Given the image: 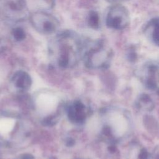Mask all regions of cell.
Wrapping results in <instances>:
<instances>
[{"label": "cell", "mask_w": 159, "mask_h": 159, "mask_svg": "<svg viewBox=\"0 0 159 159\" xmlns=\"http://www.w3.org/2000/svg\"><path fill=\"white\" fill-rule=\"evenodd\" d=\"M14 125V121L12 119H3L0 120V133L5 134L10 132Z\"/></svg>", "instance_id": "cell-7"}, {"label": "cell", "mask_w": 159, "mask_h": 159, "mask_svg": "<svg viewBox=\"0 0 159 159\" xmlns=\"http://www.w3.org/2000/svg\"><path fill=\"white\" fill-rule=\"evenodd\" d=\"M57 104V98L49 94H42L37 99V105L45 112L52 110Z\"/></svg>", "instance_id": "cell-4"}, {"label": "cell", "mask_w": 159, "mask_h": 159, "mask_svg": "<svg viewBox=\"0 0 159 159\" xmlns=\"http://www.w3.org/2000/svg\"><path fill=\"white\" fill-rule=\"evenodd\" d=\"M107 1L110 2H118L121 1L122 0H107Z\"/></svg>", "instance_id": "cell-10"}, {"label": "cell", "mask_w": 159, "mask_h": 159, "mask_svg": "<svg viewBox=\"0 0 159 159\" xmlns=\"http://www.w3.org/2000/svg\"><path fill=\"white\" fill-rule=\"evenodd\" d=\"M145 31L153 42L159 46V17L151 19L146 26Z\"/></svg>", "instance_id": "cell-5"}, {"label": "cell", "mask_w": 159, "mask_h": 159, "mask_svg": "<svg viewBox=\"0 0 159 159\" xmlns=\"http://www.w3.org/2000/svg\"><path fill=\"white\" fill-rule=\"evenodd\" d=\"M12 34L14 39L17 41L23 40L26 37L25 32L20 27H16L13 29L12 31Z\"/></svg>", "instance_id": "cell-8"}, {"label": "cell", "mask_w": 159, "mask_h": 159, "mask_svg": "<svg viewBox=\"0 0 159 159\" xmlns=\"http://www.w3.org/2000/svg\"><path fill=\"white\" fill-rule=\"evenodd\" d=\"M129 23V12L127 9L120 4L112 6L106 17L108 27L115 30L125 29Z\"/></svg>", "instance_id": "cell-3"}, {"label": "cell", "mask_w": 159, "mask_h": 159, "mask_svg": "<svg viewBox=\"0 0 159 159\" xmlns=\"http://www.w3.org/2000/svg\"><path fill=\"white\" fill-rule=\"evenodd\" d=\"M88 24L90 27L94 29H98L99 27V17L98 14L94 11H91L88 17Z\"/></svg>", "instance_id": "cell-6"}, {"label": "cell", "mask_w": 159, "mask_h": 159, "mask_svg": "<svg viewBox=\"0 0 159 159\" xmlns=\"http://www.w3.org/2000/svg\"><path fill=\"white\" fill-rule=\"evenodd\" d=\"M32 25L40 33L50 34L59 27L58 20L53 16L43 11L35 12L30 16Z\"/></svg>", "instance_id": "cell-2"}, {"label": "cell", "mask_w": 159, "mask_h": 159, "mask_svg": "<svg viewBox=\"0 0 159 159\" xmlns=\"http://www.w3.org/2000/svg\"><path fill=\"white\" fill-rule=\"evenodd\" d=\"M27 8L25 0H0V16L14 22L25 18Z\"/></svg>", "instance_id": "cell-1"}, {"label": "cell", "mask_w": 159, "mask_h": 159, "mask_svg": "<svg viewBox=\"0 0 159 159\" xmlns=\"http://www.w3.org/2000/svg\"><path fill=\"white\" fill-rule=\"evenodd\" d=\"M46 2H47V4H50V6H53V1L54 0H45Z\"/></svg>", "instance_id": "cell-9"}]
</instances>
